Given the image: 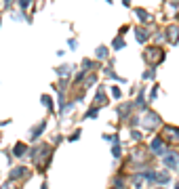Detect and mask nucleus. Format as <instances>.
Returning <instances> with one entry per match:
<instances>
[{"mask_svg": "<svg viewBox=\"0 0 179 189\" xmlns=\"http://www.w3.org/2000/svg\"><path fill=\"white\" fill-rule=\"evenodd\" d=\"M164 139L169 141L171 145H179V128L167 126V128H164Z\"/></svg>", "mask_w": 179, "mask_h": 189, "instance_id": "f257e3e1", "label": "nucleus"}, {"mask_svg": "<svg viewBox=\"0 0 179 189\" xmlns=\"http://www.w3.org/2000/svg\"><path fill=\"white\" fill-rule=\"evenodd\" d=\"M158 124H160V118L156 116L154 111H148L145 118H143V128H150V130H152L154 126H158Z\"/></svg>", "mask_w": 179, "mask_h": 189, "instance_id": "f03ea898", "label": "nucleus"}, {"mask_svg": "<svg viewBox=\"0 0 179 189\" xmlns=\"http://www.w3.org/2000/svg\"><path fill=\"white\" fill-rule=\"evenodd\" d=\"M164 166H169L173 170H179V156L177 153H164Z\"/></svg>", "mask_w": 179, "mask_h": 189, "instance_id": "7ed1b4c3", "label": "nucleus"}, {"mask_svg": "<svg viewBox=\"0 0 179 189\" xmlns=\"http://www.w3.org/2000/svg\"><path fill=\"white\" fill-rule=\"evenodd\" d=\"M145 57H148L152 63H160V61H162V49H158V46H156V49H150V51L145 53Z\"/></svg>", "mask_w": 179, "mask_h": 189, "instance_id": "20e7f679", "label": "nucleus"}, {"mask_svg": "<svg viewBox=\"0 0 179 189\" xmlns=\"http://www.w3.org/2000/svg\"><path fill=\"white\" fill-rule=\"evenodd\" d=\"M28 174H30V170H28V168H23V166H17V168H13V170H11V179L28 177Z\"/></svg>", "mask_w": 179, "mask_h": 189, "instance_id": "39448f33", "label": "nucleus"}, {"mask_svg": "<svg viewBox=\"0 0 179 189\" xmlns=\"http://www.w3.org/2000/svg\"><path fill=\"white\" fill-rule=\"evenodd\" d=\"M164 143H162V139H154L152 141V151L154 153H164V147H162Z\"/></svg>", "mask_w": 179, "mask_h": 189, "instance_id": "423d86ee", "label": "nucleus"}, {"mask_svg": "<svg viewBox=\"0 0 179 189\" xmlns=\"http://www.w3.org/2000/svg\"><path fill=\"white\" fill-rule=\"evenodd\" d=\"M131 109H133V103H126V105H122V107L118 109V116H120V118H126Z\"/></svg>", "mask_w": 179, "mask_h": 189, "instance_id": "0eeeda50", "label": "nucleus"}, {"mask_svg": "<svg viewBox=\"0 0 179 189\" xmlns=\"http://www.w3.org/2000/svg\"><path fill=\"white\" fill-rule=\"evenodd\" d=\"M44 128H47V122H42V124H38V126H36V128H34V130L30 132V134H32V139H36L38 134H42V130H44Z\"/></svg>", "mask_w": 179, "mask_h": 189, "instance_id": "6e6552de", "label": "nucleus"}, {"mask_svg": "<svg viewBox=\"0 0 179 189\" xmlns=\"http://www.w3.org/2000/svg\"><path fill=\"white\" fill-rule=\"evenodd\" d=\"M13 153H15V156H23V153H26V145H23V143H17L15 149H13Z\"/></svg>", "mask_w": 179, "mask_h": 189, "instance_id": "1a4fd4ad", "label": "nucleus"}, {"mask_svg": "<svg viewBox=\"0 0 179 189\" xmlns=\"http://www.w3.org/2000/svg\"><path fill=\"white\" fill-rule=\"evenodd\" d=\"M156 181H158V183H169L171 177H169L167 172H158V174H156Z\"/></svg>", "mask_w": 179, "mask_h": 189, "instance_id": "9d476101", "label": "nucleus"}, {"mask_svg": "<svg viewBox=\"0 0 179 189\" xmlns=\"http://www.w3.org/2000/svg\"><path fill=\"white\" fill-rule=\"evenodd\" d=\"M95 101H97L99 105H103V103H105V97H103V90H101V88L97 90V97H95Z\"/></svg>", "mask_w": 179, "mask_h": 189, "instance_id": "9b49d317", "label": "nucleus"}, {"mask_svg": "<svg viewBox=\"0 0 179 189\" xmlns=\"http://www.w3.org/2000/svg\"><path fill=\"white\" fill-rule=\"evenodd\" d=\"M42 103H44V105L49 107V111H53V103H51V99L47 97V94H44V97H42Z\"/></svg>", "mask_w": 179, "mask_h": 189, "instance_id": "f8f14e48", "label": "nucleus"}, {"mask_svg": "<svg viewBox=\"0 0 179 189\" xmlns=\"http://www.w3.org/2000/svg\"><path fill=\"white\" fill-rule=\"evenodd\" d=\"M112 153H114L116 158L120 156V145H118V141H116V145H114V147H112Z\"/></svg>", "mask_w": 179, "mask_h": 189, "instance_id": "ddd939ff", "label": "nucleus"}, {"mask_svg": "<svg viewBox=\"0 0 179 189\" xmlns=\"http://www.w3.org/2000/svg\"><path fill=\"white\" fill-rule=\"evenodd\" d=\"M0 189H15V181H9V183H4Z\"/></svg>", "mask_w": 179, "mask_h": 189, "instance_id": "4468645a", "label": "nucleus"}, {"mask_svg": "<svg viewBox=\"0 0 179 189\" xmlns=\"http://www.w3.org/2000/svg\"><path fill=\"white\" fill-rule=\"evenodd\" d=\"M171 42H177V28H171Z\"/></svg>", "mask_w": 179, "mask_h": 189, "instance_id": "2eb2a0df", "label": "nucleus"}, {"mask_svg": "<svg viewBox=\"0 0 179 189\" xmlns=\"http://www.w3.org/2000/svg\"><path fill=\"white\" fill-rule=\"evenodd\" d=\"M120 94H122V92H120V90H118L116 86H114V88H112V97H116V99H120Z\"/></svg>", "mask_w": 179, "mask_h": 189, "instance_id": "dca6fc26", "label": "nucleus"}, {"mask_svg": "<svg viewBox=\"0 0 179 189\" xmlns=\"http://www.w3.org/2000/svg\"><path fill=\"white\" fill-rule=\"evenodd\" d=\"M137 38H139V42H143L145 40V32L143 30H137Z\"/></svg>", "mask_w": 179, "mask_h": 189, "instance_id": "f3484780", "label": "nucleus"}, {"mask_svg": "<svg viewBox=\"0 0 179 189\" xmlns=\"http://www.w3.org/2000/svg\"><path fill=\"white\" fill-rule=\"evenodd\" d=\"M131 137L135 139V141H139V139H141V132H137V130H133V132H131Z\"/></svg>", "mask_w": 179, "mask_h": 189, "instance_id": "a211bd4d", "label": "nucleus"}, {"mask_svg": "<svg viewBox=\"0 0 179 189\" xmlns=\"http://www.w3.org/2000/svg\"><path fill=\"white\" fill-rule=\"evenodd\" d=\"M114 46H116V49H122V46H124V42L118 38V40H114Z\"/></svg>", "mask_w": 179, "mask_h": 189, "instance_id": "6ab92c4d", "label": "nucleus"}, {"mask_svg": "<svg viewBox=\"0 0 179 189\" xmlns=\"http://www.w3.org/2000/svg\"><path fill=\"white\" fill-rule=\"evenodd\" d=\"M105 55H107L105 49H97V57H105Z\"/></svg>", "mask_w": 179, "mask_h": 189, "instance_id": "aec40b11", "label": "nucleus"}]
</instances>
